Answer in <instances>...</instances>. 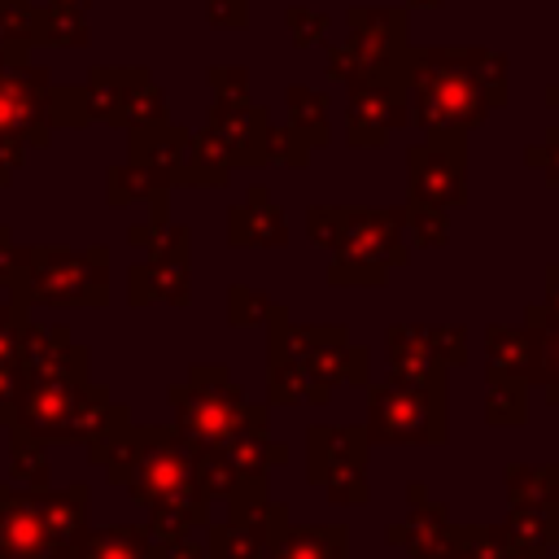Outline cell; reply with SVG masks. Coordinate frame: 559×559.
Wrapping results in <instances>:
<instances>
[{"label":"cell","mask_w":559,"mask_h":559,"mask_svg":"<svg viewBox=\"0 0 559 559\" xmlns=\"http://www.w3.org/2000/svg\"><path fill=\"white\" fill-rule=\"evenodd\" d=\"M498 61L485 52L432 57L428 79H419V109L432 127H472L502 92H498Z\"/></svg>","instance_id":"obj_1"}]
</instances>
